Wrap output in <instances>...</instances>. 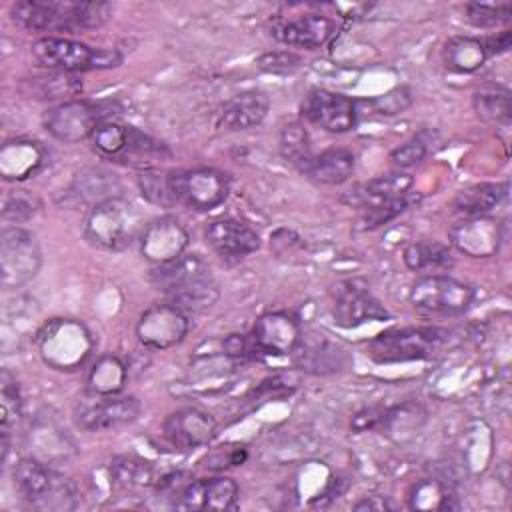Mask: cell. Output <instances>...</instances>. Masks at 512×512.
Returning <instances> with one entry per match:
<instances>
[{"mask_svg":"<svg viewBox=\"0 0 512 512\" xmlns=\"http://www.w3.org/2000/svg\"><path fill=\"white\" fill-rule=\"evenodd\" d=\"M22 88L30 98L48 100L56 104L76 100V96L82 94L80 78L68 72H52L46 76L28 78L22 82Z\"/></svg>","mask_w":512,"mask_h":512,"instance_id":"f1b7e54d","label":"cell"},{"mask_svg":"<svg viewBox=\"0 0 512 512\" xmlns=\"http://www.w3.org/2000/svg\"><path fill=\"white\" fill-rule=\"evenodd\" d=\"M300 114L304 120L326 132L344 134L358 122V100H352L342 92L314 88L304 96Z\"/></svg>","mask_w":512,"mask_h":512,"instance_id":"9a60e30c","label":"cell"},{"mask_svg":"<svg viewBox=\"0 0 512 512\" xmlns=\"http://www.w3.org/2000/svg\"><path fill=\"white\" fill-rule=\"evenodd\" d=\"M12 478L16 492L32 510L70 512L78 506L80 494L74 480L36 456L18 460Z\"/></svg>","mask_w":512,"mask_h":512,"instance_id":"3957f363","label":"cell"},{"mask_svg":"<svg viewBox=\"0 0 512 512\" xmlns=\"http://www.w3.org/2000/svg\"><path fill=\"white\" fill-rule=\"evenodd\" d=\"M112 14L108 2L70 0H18L10 6V18L28 32H84L100 28Z\"/></svg>","mask_w":512,"mask_h":512,"instance_id":"7a4b0ae2","label":"cell"},{"mask_svg":"<svg viewBox=\"0 0 512 512\" xmlns=\"http://www.w3.org/2000/svg\"><path fill=\"white\" fill-rule=\"evenodd\" d=\"M450 244L464 256L490 258L500 250L504 226L492 216H472L454 224L448 232Z\"/></svg>","mask_w":512,"mask_h":512,"instance_id":"d6986e66","label":"cell"},{"mask_svg":"<svg viewBox=\"0 0 512 512\" xmlns=\"http://www.w3.org/2000/svg\"><path fill=\"white\" fill-rule=\"evenodd\" d=\"M444 64L460 74H472L488 60L482 38L474 36H452L442 50Z\"/></svg>","mask_w":512,"mask_h":512,"instance_id":"f546056e","label":"cell"},{"mask_svg":"<svg viewBox=\"0 0 512 512\" xmlns=\"http://www.w3.org/2000/svg\"><path fill=\"white\" fill-rule=\"evenodd\" d=\"M36 348L42 362L58 372L80 370L94 350V336L88 326L74 318H52L36 334Z\"/></svg>","mask_w":512,"mask_h":512,"instance_id":"5b68a950","label":"cell"},{"mask_svg":"<svg viewBox=\"0 0 512 512\" xmlns=\"http://www.w3.org/2000/svg\"><path fill=\"white\" fill-rule=\"evenodd\" d=\"M22 400L16 386V378L8 368L0 374V432H8L12 424L20 418Z\"/></svg>","mask_w":512,"mask_h":512,"instance_id":"f35d334b","label":"cell"},{"mask_svg":"<svg viewBox=\"0 0 512 512\" xmlns=\"http://www.w3.org/2000/svg\"><path fill=\"white\" fill-rule=\"evenodd\" d=\"M128 140H130V126H124L116 120H104L96 126L88 142L100 158L118 162L128 146Z\"/></svg>","mask_w":512,"mask_h":512,"instance_id":"e575fe53","label":"cell"},{"mask_svg":"<svg viewBox=\"0 0 512 512\" xmlns=\"http://www.w3.org/2000/svg\"><path fill=\"white\" fill-rule=\"evenodd\" d=\"M240 488L228 476L188 480L182 490L172 498L176 510H236Z\"/></svg>","mask_w":512,"mask_h":512,"instance_id":"2e32d148","label":"cell"},{"mask_svg":"<svg viewBox=\"0 0 512 512\" xmlns=\"http://www.w3.org/2000/svg\"><path fill=\"white\" fill-rule=\"evenodd\" d=\"M270 34L284 46L316 50L336 34V22L322 14H304L296 18H278L270 26Z\"/></svg>","mask_w":512,"mask_h":512,"instance_id":"7402d4cb","label":"cell"},{"mask_svg":"<svg viewBox=\"0 0 512 512\" xmlns=\"http://www.w3.org/2000/svg\"><path fill=\"white\" fill-rule=\"evenodd\" d=\"M442 342V330L432 326L392 328L368 342V356L374 362H408L428 358Z\"/></svg>","mask_w":512,"mask_h":512,"instance_id":"8fae6325","label":"cell"},{"mask_svg":"<svg viewBox=\"0 0 512 512\" xmlns=\"http://www.w3.org/2000/svg\"><path fill=\"white\" fill-rule=\"evenodd\" d=\"M278 148L282 158L292 164L296 170L302 168V164L312 156V142L308 136V130L300 122H288L280 130Z\"/></svg>","mask_w":512,"mask_h":512,"instance_id":"8d00e7d4","label":"cell"},{"mask_svg":"<svg viewBox=\"0 0 512 512\" xmlns=\"http://www.w3.org/2000/svg\"><path fill=\"white\" fill-rule=\"evenodd\" d=\"M292 354L296 366L310 374H330L346 364L344 350L330 342L324 334H314L312 338H304L302 334Z\"/></svg>","mask_w":512,"mask_h":512,"instance_id":"484cf974","label":"cell"},{"mask_svg":"<svg viewBox=\"0 0 512 512\" xmlns=\"http://www.w3.org/2000/svg\"><path fill=\"white\" fill-rule=\"evenodd\" d=\"M148 282L184 312L208 310L218 300L212 270L198 254L184 252L176 260L154 264L148 272Z\"/></svg>","mask_w":512,"mask_h":512,"instance_id":"6da1fadb","label":"cell"},{"mask_svg":"<svg viewBox=\"0 0 512 512\" xmlns=\"http://www.w3.org/2000/svg\"><path fill=\"white\" fill-rule=\"evenodd\" d=\"M170 156V150L162 142L130 126V140L118 162L140 170H156V166L166 162Z\"/></svg>","mask_w":512,"mask_h":512,"instance_id":"1f68e13d","label":"cell"},{"mask_svg":"<svg viewBox=\"0 0 512 512\" xmlns=\"http://www.w3.org/2000/svg\"><path fill=\"white\" fill-rule=\"evenodd\" d=\"M206 244L222 258H244L260 248V234L236 218H214L204 228Z\"/></svg>","mask_w":512,"mask_h":512,"instance_id":"603a6c76","label":"cell"},{"mask_svg":"<svg viewBox=\"0 0 512 512\" xmlns=\"http://www.w3.org/2000/svg\"><path fill=\"white\" fill-rule=\"evenodd\" d=\"M140 410V400L132 394H92L86 390L72 406V420L84 432H112L132 424Z\"/></svg>","mask_w":512,"mask_h":512,"instance_id":"ba28073f","label":"cell"},{"mask_svg":"<svg viewBox=\"0 0 512 512\" xmlns=\"http://www.w3.org/2000/svg\"><path fill=\"white\" fill-rule=\"evenodd\" d=\"M30 54L42 68L68 74L110 70L124 60L116 48H92L80 40L64 36H40L32 42Z\"/></svg>","mask_w":512,"mask_h":512,"instance_id":"8992f818","label":"cell"},{"mask_svg":"<svg viewBox=\"0 0 512 512\" xmlns=\"http://www.w3.org/2000/svg\"><path fill=\"white\" fill-rule=\"evenodd\" d=\"M170 190L176 204L198 212H210L226 202L230 194V176L216 168H184L168 172Z\"/></svg>","mask_w":512,"mask_h":512,"instance_id":"9c48e42d","label":"cell"},{"mask_svg":"<svg viewBox=\"0 0 512 512\" xmlns=\"http://www.w3.org/2000/svg\"><path fill=\"white\" fill-rule=\"evenodd\" d=\"M190 330L188 312L172 302H158L146 308L136 324V338L148 350H168L178 346Z\"/></svg>","mask_w":512,"mask_h":512,"instance_id":"4fadbf2b","label":"cell"},{"mask_svg":"<svg viewBox=\"0 0 512 512\" xmlns=\"http://www.w3.org/2000/svg\"><path fill=\"white\" fill-rule=\"evenodd\" d=\"M474 112L488 124H508L510 120V94L506 90H482L472 98Z\"/></svg>","mask_w":512,"mask_h":512,"instance_id":"74e56055","label":"cell"},{"mask_svg":"<svg viewBox=\"0 0 512 512\" xmlns=\"http://www.w3.org/2000/svg\"><path fill=\"white\" fill-rule=\"evenodd\" d=\"M188 242V230L182 226L178 218L170 214L150 220L138 238L140 254L152 266L176 260L186 252Z\"/></svg>","mask_w":512,"mask_h":512,"instance_id":"ac0fdd59","label":"cell"},{"mask_svg":"<svg viewBox=\"0 0 512 512\" xmlns=\"http://www.w3.org/2000/svg\"><path fill=\"white\" fill-rule=\"evenodd\" d=\"M354 154L348 148H326L320 154H312L302 168L298 170L306 178L326 184V186H336L346 182L352 172H354Z\"/></svg>","mask_w":512,"mask_h":512,"instance_id":"4316f807","label":"cell"},{"mask_svg":"<svg viewBox=\"0 0 512 512\" xmlns=\"http://www.w3.org/2000/svg\"><path fill=\"white\" fill-rule=\"evenodd\" d=\"M426 154H428L426 142H422L420 138H412L390 152V162L398 170H408L418 166L426 158Z\"/></svg>","mask_w":512,"mask_h":512,"instance_id":"f6af8a7d","label":"cell"},{"mask_svg":"<svg viewBox=\"0 0 512 512\" xmlns=\"http://www.w3.org/2000/svg\"><path fill=\"white\" fill-rule=\"evenodd\" d=\"M248 452L244 446H220L210 456H206V468L210 470H224L230 466H240L246 460Z\"/></svg>","mask_w":512,"mask_h":512,"instance_id":"c3c4849f","label":"cell"},{"mask_svg":"<svg viewBox=\"0 0 512 512\" xmlns=\"http://www.w3.org/2000/svg\"><path fill=\"white\" fill-rule=\"evenodd\" d=\"M142 212L126 198L112 196L90 206L82 234L86 242L104 252H120L132 246L144 230Z\"/></svg>","mask_w":512,"mask_h":512,"instance_id":"277c9868","label":"cell"},{"mask_svg":"<svg viewBox=\"0 0 512 512\" xmlns=\"http://www.w3.org/2000/svg\"><path fill=\"white\" fill-rule=\"evenodd\" d=\"M412 184H414V178L410 174L396 170V172L380 174L370 180L354 184L340 196V202L346 204L348 208H356L364 212V210L408 196Z\"/></svg>","mask_w":512,"mask_h":512,"instance_id":"44dd1931","label":"cell"},{"mask_svg":"<svg viewBox=\"0 0 512 512\" xmlns=\"http://www.w3.org/2000/svg\"><path fill=\"white\" fill-rule=\"evenodd\" d=\"M48 162L46 148L30 138L6 140L0 148V176L6 182H22L36 176Z\"/></svg>","mask_w":512,"mask_h":512,"instance_id":"cb8c5ba5","label":"cell"},{"mask_svg":"<svg viewBox=\"0 0 512 512\" xmlns=\"http://www.w3.org/2000/svg\"><path fill=\"white\" fill-rule=\"evenodd\" d=\"M508 196V182H478L456 192L452 200L454 212L472 218L486 216Z\"/></svg>","mask_w":512,"mask_h":512,"instance_id":"83f0119b","label":"cell"},{"mask_svg":"<svg viewBox=\"0 0 512 512\" xmlns=\"http://www.w3.org/2000/svg\"><path fill=\"white\" fill-rule=\"evenodd\" d=\"M484 42V48H486V54L488 58L494 56V54H502L510 48V30H502L494 36H488V38H482Z\"/></svg>","mask_w":512,"mask_h":512,"instance_id":"681fc988","label":"cell"},{"mask_svg":"<svg viewBox=\"0 0 512 512\" xmlns=\"http://www.w3.org/2000/svg\"><path fill=\"white\" fill-rule=\"evenodd\" d=\"M452 500L454 494L450 488L436 478H422L408 492V506L412 510H450L456 506Z\"/></svg>","mask_w":512,"mask_h":512,"instance_id":"d590c367","label":"cell"},{"mask_svg":"<svg viewBox=\"0 0 512 512\" xmlns=\"http://www.w3.org/2000/svg\"><path fill=\"white\" fill-rule=\"evenodd\" d=\"M402 258L410 270L426 272V274H438V272L450 270L454 266V258H452L448 246H444L436 240L410 242L404 248Z\"/></svg>","mask_w":512,"mask_h":512,"instance_id":"4dcf8cb0","label":"cell"},{"mask_svg":"<svg viewBox=\"0 0 512 512\" xmlns=\"http://www.w3.org/2000/svg\"><path fill=\"white\" fill-rule=\"evenodd\" d=\"M110 474L116 486L120 488H144L156 486L160 476L152 462L142 460L138 456H118L110 464Z\"/></svg>","mask_w":512,"mask_h":512,"instance_id":"836d02e7","label":"cell"},{"mask_svg":"<svg viewBox=\"0 0 512 512\" xmlns=\"http://www.w3.org/2000/svg\"><path fill=\"white\" fill-rule=\"evenodd\" d=\"M42 266L38 238L20 226L0 232V282L4 288H20L36 278Z\"/></svg>","mask_w":512,"mask_h":512,"instance_id":"30bf717a","label":"cell"},{"mask_svg":"<svg viewBox=\"0 0 512 512\" xmlns=\"http://www.w3.org/2000/svg\"><path fill=\"white\" fill-rule=\"evenodd\" d=\"M258 68L268 74H290L296 68H300L302 58L294 52L280 50V52H266L256 60Z\"/></svg>","mask_w":512,"mask_h":512,"instance_id":"bcb514c9","label":"cell"},{"mask_svg":"<svg viewBox=\"0 0 512 512\" xmlns=\"http://www.w3.org/2000/svg\"><path fill=\"white\" fill-rule=\"evenodd\" d=\"M390 508H392V504L384 496H378V494L364 496L362 500H358L354 504V510H358V512H384Z\"/></svg>","mask_w":512,"mask_h":512,"instance_id":"f907efd6","label":"cell"},{"mask_svg":"<svg viewBox=\"0 0 512 512\" xmlns=\"http://www.w3.org/2000/svg\"><path fill=\"white\" fill-rule=\"evenodd\" d=\"M302 330L296 316L284 310H272L262 314L252 328V342L260 354L288 356L296 350Z\"/></svg>","mask_w":512,"mask_h":512,"instance_id":"ffe728a7","label":"cell"},{"mask_svg":"<svg viewBox=\"0 0 512 512\" xmlns=\"http://www.w3.org/2000/svg\"><path fill=\"white\" fill-rule=\"evenodd\" d=\"M270 98L262 90H246L226 100L218 112V128L228 132L250 130L266 118Z\"/></svg>","mask_w":512,"mask_h":512,"instance_id":"d4e9b609","label":"cell"},{"mask_svg":"<svg viewBox=\"0 0 512 512\" xmlns=\"http://www.w3.org/2000/svg\"><path fill=\"white\" fill-rule=\"evenodd\" d=\"M464 10H466L468 22L476 28H496L512 20V6L508 2H500V4L470 2L466 4Z\"/></svg>","mask_w":512,"mask_h":512,"instance_id":"60d3db41","label":"cell"},{"mask_svg":"<svg viewBox=\"0 0 512 512\" xmlns=\"http://www.w3.org/2000/svg\"><path fill=\"white\" fill-rule=\"evenodd\" d=\"M364 104H368L372 108V112H376V114L394 116V114L406 110L412 104V90L406 88V86H398L394 90H388L382 96H376L372 100H364Z\"/></svg>","mask_w":512,"mask_h":512,"instance_id":"7bdbcfd3","label":"cell"},{"mask_svg":"<svg viewBox=\"0 0 512 512\" xmlns=\"http://www.w3.org/2000/svg\"><path fill=\"white\" fill-rule=\"evenodd\" d=\"M36 210H38V200L34 196L26 194V190H14L4 198L2 218L20 224L30 220L36 214Z\"/></svg>","mask_w":512,"mask_h":512,"instance_id":"b9f144b4","label":"cell"},{"mask_svg":"<svg viewBox=\"0 0 512 512\" xmlns=\"http://www.w3.org/2000/svg\"><path fill=\"white\" fill-rule=\"evenodd\" d=\"M138 190L148 200L150 204L156 206H172L176 204V198L170 190L168 182V172H158V170H142L136 178Z\"/></svg>","mask_w":512,"mask_h":512,"instance_id":"ab89813d","label":"cell"},{"mask_svg":"<svg viewBox=\"0 0 512 512\" xmlns=\"http://www.w3.org/2000/svg\"><path fill=\"white\" fill-rule=\"evenodd\" d=\"M128 380V366L116 354H102L90 366L86 390L92 394H120Z\"/></svg>","mask_w":512,"mask_h":512,"instance_id":"d6a6232c","label":"cell"},{"mask_svg":"<svg viewBox=\"0 0 512 512\" xmlns=\"http://www.w3.org/2000/svg\"><path fill=\"white\" fill-rule=\"evenodd\" d=\"M408 208V196L404 198H398V200H392L388 204H382V206H376V208H370V210H364L360 220H358V228L360 230H374L390 220H394L398 214H402L404 210Z\"/></svg>","mask_w":512,"mask_h":512,"instance_id":"ee69618b","label":"cell"},{"mask_svg":"<svg viewBox=\"0 0 512 512\" xmlns=\"http://www.w3.org/2000/svg\"><path fill=\"white\" fill-rule=\"evenodd\" d=\"M474 288L446 274H424L416 278L408 300L412 308L426 316H460L474 302Z\"/></svg>","mask_w":512,"mask_h":512,"instance_id":"52a82bcc","label":"cell"},{"mask_svg":"<svg viewBox=\"0 0 512 512\" xmlns=\"http://www.w3.org/2000/svg\"><path fill=\"white\" fill-rule=\"evenodd\" d=\"M104 120H108V110L102 104L76 98L48 108L42 116V126L52 138L74 144L90 140L96 126Z\"/></svg>","mask_w":512,"mask_h":512,"instance_id":"7c38bea8","label":"cell"},{"mask_svg":"<svg viewBox=\"0 0 512 512\" xmlns=\"http://www.w3.org/2000/svg\"><path fill=\"white\" fill-rule=\"evenodd\" d=\"M162 432L176 450L190 452L208 446L216 438L218 422L210 412L196 406H186L166 416Z\"/></svg>","mask_w":512,"mask_h":512,"instance_id":"e0dca14e","label":"cell"},{"mask_svg":"<svg viewBox=\"0 0 512 512\" xmlns=\"http://www.w3.org/2000/svg\"><path fill=\"white\" fill-rule=\"evenodd\" d=\"M332 316L342 328H356L370 320L388 318L384 304L372 294L362 278H346L336 282L332 290Z\"/></svg>","mask_w":512,"mask_h":512,"instance_id":"5bb4252c","label":"cell"},{"mask_svg":"<svg viewBox=\"0 0 512 512\" xmlns=\"http://www.w3.org/2000/svg\"><path fill=\"white\" fill-rule=\"evenodd\" d=\"M110 174H106V172H102V170H92L90 172V176H82V178H78V182H76V186H78V194L84 198V196H88L90 198V202H92V206L94 204H98V202H102V200H106V198H112V196H108V194H104V192H108V188H110V178H108Z\"/></svg>","mask_w":512,"mask_h":512,"instance_id":"7dc6e473","label":"cell"}]
</instances>
